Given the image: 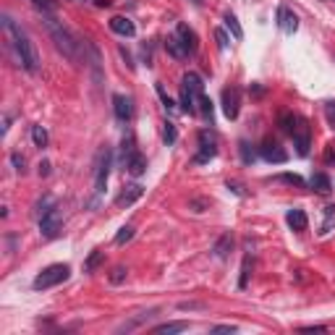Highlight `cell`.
<instances>
[{
  "label": "cell",
  "instance_id": "7bdbcfd3",
  "mask_svg": "<svg viewBox=\"0 0 335 335\" xmlns=\"http://www.w3.org/2000/svg\"><path fill=\"white\" fill-rule=\"evenodd\" d=\"M332 3H335V0H332Z\"/></svg>",
  "mask_w": 335,
  "mask_h": 335
},
{
  "label": "cell",
  "instance_id": "1f68e13d",
  "mask_svg": "<svg viewBox=\"0 0 335 335\" xmlns=\"http://www.w3.org/2000/svg\"><path fill=\"white\" fill-rule=\"evenodd\" d=\"M238 150H241V160H244L246 165H249V163H254V150H251V147H249L246 142H241Z\"/></svg>",
  "mask_w": 335,
  "mask_h": 335
},
{
  "label": "cell",
  "instance_id": "ba28073f",
  "mask_svg": "<svg viewBox=\"0 0 335 335\" xmlns=\"http://www.w3.org/2000/svg\"><path fill=\"white\" fill-rule=\"evenodd\" d=\"M241 110V89L238 87H228L223 92V113L228 120H236Z\"/></svg>",
  "mask_w": 335,
  "mask_h": 335
},
{
  "label": "cell",
  "instance_id": "ab89813d",
  "mask_svg": "<svg viewBox=\"0 0 335 335\" xmlns=\"http://www.w3.org/2000/svg\"><path fill=\"white\" fill-rule=\"evenodd\" d=\"M39 176H50V163H47V160L39 163Z\"/></svg>",
  "mask_w": 335,
  "mask_h": 335
},
{
  "label": "cell",
  "instance_id": "603a6c76",
  "mask_svg": "<svg viewBox=\"0 0 335 335\" xmlns=\"http://www.w3.org/2000/svg\"><path fill=\"white\" fill-rule=\"evenodd\" d=\"M183 330H189V322H163V325H157L152 327V332H183Z\"/></svg>",
  "mask_w": 335,
  "mask_h": 335
},
{
  "label": "cell",
  "instance_id": "836d02e7",
  "mask_svg": "<svg viewBox=\"0 0 335 335\" xmlns=\"http://www.w3.org/2000/svg\"><path fill=\"white\" fill-rule=\"evenodd\" d=\"M215 42H218L220 50H228V42H231V39H228L225 29H215Z\"/></svg>",
  "mask_w": 335,
  "mask_h": 335
},
{
  "label": "cell",
  "instance_id": "7a4b0ae2",
  "mask_svg": "<svg viewBox=\"0 0 335 335\" xmlns=\"http://www.w3.org/2000/svg\"><path fill=\"white\" fill-rule=\"evenodd\" d=\"M45 26H47V32L52 37V42H55L58 52H63L71 63H79V42L74 39V34L65 29L58 19H52L50 13H45Z\"/></svg>",
  "mask_w": 335,
  "mask_h": 335
},
{
  "label": "cell",
  "instance_id": "b9f144b4",
  "mask_svg": "<svg viewBox=\"0 0 335 335\" xmlns=\"http://www.w3.org/2000/svg\"><path fill=\"white\" fill-rule=\"evenodd\" d=\"M191 3H194V6H202V0H191Z\"/></svg>",
  "mask_w": 335,
  "mask_h": 335
},
{
  "label": "cell",
  "instance_id": "2e32d148",
  "mask_svg": "<svg viewBox=\"0 0 335 335\" xmlns=\"http://www.w3.org/2000/svg\"><path fill=\"white\" fill-rule=\"evenodd\" d=\"M123 163H126V170L131 173V176H137V178H139L142 173L147 170V160H144L139 152H131V155L123 160Z\"/></svg>",
  "mask_w": 335,
  "mask_h": 335
},
{
  "label": "cell",
  "instance_id": "8d00e7d4",
  "mask_svg": "<svg viewBox=\"0 0 335 335\" xmlns=\"http://www.w3.org/2000/svg\"><path fill=\"white\" fill-rule=\"evenodd\" d=\"M11 163H13V168H16L19 173H24V165H26V160H24V155H19V152H13V155H11Z\"/></svg>",
  "mask_w": 335,
  "mask_h": 335
},
{
  "label": "cell",
  "instance_id": "3957f363",
  "mask_svg": "<svg viewBox=\"0 0 335 335\" xmlns=\"http://www.w3.org/2000/svg\"><path fill=\"white\" fill-rule=\"evenodd\" d=\"M69 275H71L69 264H50L34 278L32 286H34V291H45V288H52V286L63 283V280H69Z\"/></svg>",
  "mask_w": 335,
  "mask_h": 335
},
{
  "label": "cell",
  "instance_id": "5bb4252c",
  "mask_svg": "<svg viewBox=\"0 0 335 335\" xmlns=\"http://www.w3.org/2000/svg\"><path fill=\"white\" fill-rule=\"evenodd\" d=\"M110 29L115 34H120V37H133L137 34V26H133V21L126 19V16H113L110 19Z\"/></svg>",
  "mask_w": 335,
  "mask_h": 335
},
{
  "label": "cell",
  "instance_id": "f1b7e54d",
  "mask_svg": "<svg viewBox=\"0 0 335 335\" xmlns=\"http://www.w3.org/2000/svg\"><path fill=\"white\" fill-rule=\"evenodd\" d=\"M199 110H202V115L210 120V123H212V100L207 97V95H202V97H199Z\"/></svg>",
  "mask_w": 335,
  "mask_h": 335
},
{
  "label": "cell",
  "instance_id": "52a82bcc",
  "mask_svg": "<svg viewBox=\"0 0 335 335\" xmlns=\"http://www.w3.org/2000/svg\"><path fill=\"white\" fill-rule=\"evenodd\" d=\"M293 147H296V152L304 157L306 152H309V147H312V128H309V123H306L304 118H299V123H296V128H293Z\"/></svg>",
  "mask_w": 335,
  "mask_h": 335
},
{
  "label": "cell",
  "instance_id": "4fadbf2b",
  "mask_svg": "<svg viewBox=\"0 0 335 335\" xmlns=\"http://www.w3.org/2000/svg\"><path fill=\"white\" fill-rule=\"evenodd\" d=\"M142 194H144V189H142L139 183H133V186H126V189L118 194L115 205H118V207H128V205H133V202H137V199H142Z\"/></svg>",
  "mask_w": 335,
  "mask_h": 335
},
{
  "label": "cell",
  "instance_id": "5b68a950",
  "mask_svg": "<svg viewBox=\"0 0 335 335\" xmlns=\"http://www.w3.org/2000/svg\"><path fill=\"white\" fill-rule=\"evenodd\" d=\"M63 228V218H60V210L52 205L45 215H39V233L45 238H55Z\"/></svg>",
  "mask_w": 335,
  "mask_h": 335
},
{
  "label": "cell",
  "instance_id": "6da1fadb",
  "mask_svg": "<svg viewBox=\"0 0 335 335\" xmlns=\"http://www.w3.org/2000/svg\"><path fill=\"white\" fill-rule=\"evenodd\" d=\"M3 32H6V39L11 42V47L16 50L19 63H21L29 74H37V71H39V55H37V47H34V42L29 39V34H26L21 26L8 16V13L3 16Z\"/></svg>",
  "mask_w": 335,
  "mask_h": 335
},
{
  "label": "cell",
  "instance_id": "d6986e66",
  "mask_svg": "<svg viewBox=\"0 0 335 335\" xmlns=\"http://www.w3.org/2000/svg\"><path fill=\"white\" fill-rule=\"evenodd\" d=\"M286 220H288V225L293 228V231H306V225H309V220H306V212L304 210H288V215H286Z\"/></svg>",
  "mask_w": 335,
  "mask_h": 335
},
{
  "label": "cell",
  "instance_id": "9c48e42d",
  "mask_svg": "<svg viewBox=\"0 0 335 335\" xmlns=\"http://www.w3.org/2000/svg\"><path fill=\"white\" fill-rule=\"evenodd\" d=\"M259 155L267 160V163H286L288 160V152L280 150V144H275V142H264L259 147Z\"/></svg>",
  "mask_w": 335,
  "mask_h": 335
},
{
  "label": "cell",
  "instance_id": "d6a6232c",
  "mask_svg": "<svg viewBox=\"0 0 335 335\" xmlns=\"http://www.w3.org/2000/svg\"><path fill=\"white\" fill-rule=\"evenodd\" d=\"M178 309L181 312H194V309H205V304L202 301H181Z\"/></svg>",
  "mask_w": 335,
  "mask_h": 335
},
{
  "label": "cell",
  "instance_id": "7402d4cb",
  "mask_svg": "<svg viewBox=\"0 0 335 335\" xmlns=\"http://www.w3.org/2000/svg\"><path fill=\"white\" fill-rule=\"evenodd\" d=\"M102 259H105V251H100V249H95L87 257V262H84V273H95L97 267L102 264Z\"/></svg>",
  "mask_w": 335,
  "mask_h": 335
},
{
  "label": "cell",
  "instance_id": "ac0fdd59",
  "mask_svg": "<svg viewBox=\"0 0 335 335\" xmlns=\"http://www.w3.org/2000/svg\"><path fill=\"white\" fill-rule=\"evenodd\" d=\"M231 249H233V236H231V233H223V236L215 241V246H212V254H215L218 259H225L228 254H231Z\"/></svg>",
  "mask_w": 335,
  "mask_h": 335
},
{
  "label": "cell",
  "instance_id": "ffe728a7",
  "mask_svg": "<svg viewBox=\"0 0 335 335\" xmlns=\"http://www.w3.org/2000/svg\"><path fill=\"white\" fill-rule=\"evenodd\" d=\"M309 186L314 191H319V194H330L332 191V181H330V176H325V173H314V176L309 178Z\"/></svg>",
  "mask_w": 335,
  "mask_h": 335
},
{
  "label": "cell",
  "instance_id": "30bf717a",
  "mask_svg": "<svg viewBox=\"0 0 335 335\" xmlns=\"http://www.w3.org/2000/svg\"><path fill=\"white\" fill-rule=\"evenodd\" d=\"M278 26H280L283 32L293 34V32L299 29V19H296V13L288 11L286 6H280V8H278Z\"/></svg>",
  "mask_w": 335,
  "mask_h": 335
},
{
  "label": "cell",
  "instance_id": "d4e9b609",
  "mask_svg": "<svg viewBox=\"0 0 335 335\" xmlns=\"http://www.w3.org/2000/svg\"><path fill=\"white\" fill-rule=\"evenodd\" d=\"M32 142H34V147L45 150V147H47V131L42 126H32Z\"/></svg>",
  "mask_w": 335,
  "mask_h": 335
},
{
  "label": "cell",
  "instance_id": "8992f818",
  "mask_svg": "<svg viewBox=\"0 0 335 335\" xmlns=\"http://www.w3.org/2000/svg\"><path fill=\"white\" fill-rule=\"evenodd\" d=\"M218 155V142L215 137L205 128V131H199V155L194 157V163L196 165H202V163H210L212 157Z\"/></svg>",
  "mask_w": 335,
  "mask_h": 335
},
{
  "label": "cell",
  "instance_id": "f35d334b",
  "mask_svg": "<svg viewBox=\"0 0 335 335\" xmlns=\"http://www.w3.org/2000/svg\"><path fill=\"white\" fill-rule=\"evenodd\" d=\"M238 327L236 325H218V327H212V332H236Z\"/></svg>",
  "mask_w": 335,
  "mask_h": 335
},
{
  "label": "cell",
  "instance_id": "7c38bea8",
  "mask_svg": "<svg viewBox=\"0 0 335 335\" xmlns=\"http://www.w3.org/2000/svg\"><path fill=\"white\" fill-rule=\"evenodd\" d=\"M165 50L170 52L176 60H183V58H189V50H186V45L181 42V37L173 32V34H168V39H165Z\"/></svg>",
  "mask_w": 335,
  "mask_h": 335
},
{
  "label": "cell",
  "instance_id": "4316f807",
  "mask_svg": "<svg viewBox=\"0 0 335 335\" xmlns=\"http://www.w3.org/2000/svg\"><path fill=\"white\" fill-rule=\"evenodd\" d=\"M126 275H128V270H126L123 264L113 267V273H110V283H113V286H120V283H123V280H126Z\"/></svg>",
  "mask_w": 335,
  "mask_h": 335
},
{
  "label": "cell",
  "instance_id": "cb8c5ba5",
  "mask_svg": "<svg viewBox=\"0 0 335 335\" xmlns=\"http://www.w3.org/2000/svg\"><path fill=\"white\" fill-rule=\"evenodd\" d=\"M249 275H251V257L246 254L244 262H241V278H238V288H241V291L249 286Z\"/></svg>",
  "mask_w": 335,
  "mask_h": 335
},
{
  "label": "cell",
  "instance_id": "277c9868",
  "mask_svg": "<svg viewBox=\"0 0 335 335\" xmlns=\"http://www.w3.org/2000/svg\"><path fill=\"white\" fill-rule=\"evenodd\" d=\"M110 165H113V152L105 147V150L97 155V170H95V194L100 196L105 191V186H108V176H110Z\"/></svg>",
  "mask_w": 335,
  "mask_h": 335
},
{
  "label": "cell",
  "instance_id": "9a60e30c",
  "mask_svg": "<svg viewBox=\"0 0 335 335\" xmlns=\"http://www.w3.org/2000/svg\"><path fill=\"white\" fill-rule=\"evenodd\" d=\"M176 34L181 37V42L186 45V50H189V55H191V52H196L199 42H196V34H194V29H191V26L178 24V26H176Z\"/></svg>",
  "mask_w": 335,
  "mask_h": 335
},
{
  "label": "cell",
  "instance_id": "83f0119b",
  "mask_svg": "<svg viewBox=\"0 0 335 335\" xmlns=\"http://www.w3.org/2000/svg\"><path fill=\"white\" fill-rule=\"evenodd\" d=\"M131 238H133V225H123V228L118 231V236H115V244L123 246L126 241H131Z\"/></svg>",
  "mask_w": 335,
  "mask_h": 335
},
{
  "label": "cell",
  "instance_id": "60d3db41",
  "mask_svg": "<svg viewBox=\"0 0 335 335\" xmlns=\"http://www.w3.org/2000/svg\"><path fill=\"white\" fill-rule=\"evenodd\" d=\"M314 330H317V332H322V330H327V327H325V325H309V327H301V332H314Z\"/></svg>",
  "mask_w": 335,
  "mask_h": 335
},
{
  "label": "cell",
  "instance_id": "484cf974",
  "mask_svg": "<svg viewBox=\"0 0 335 335\" xmlns=\"http://www.w3.org/2000/svg\"><path fill=\"white\" fill-rule=\"evenodd\" d=\"M296 123H299V118H296V115H291V113H283V115H280V128H283L286 133H293Z\"/></svg>",
  "mask_w": 335,
  "mask_h": 335
},
{
  "label": "cell",
  "instance_id": "e575fe53",
  "mask_svg": "<svg viewBox=\"0 0 335 335\" xmlns=\"http://www.w3.org/2000/svg\"><path fill=\"white\" fill-rule=\"evenodd\" d=\"M157 89V95H160V100H163V105H165V110H173V108H176V105H173V100L165 95V89H163V84H157L155 87Z\"/></svg>",
  "mask_w": 335,
  "mask_h": 335
},
{
  "label": "cell",
  "instance_id": "f546056e",
  "mask_svg": "<svg viewBox=\"0 0 335 335\" xmlns=\"http://www.w3.org/2000/svg\"><path fill=\"white\" fill-rule=\"evenodd\" d=\"M163 137H165V144H168V147H170V144H176V139H178V131H176V126H173V123H165Z\"/></svg>",
  "mask_w": 335,
  "mask_h": 335
},
{
  "label": "cell",
  "instance_id": "4dcf8cb0",
  "mask_svg": "<svg viewBox=\"0 0 335 335\" xmlns=\"http://www.w3.org/2000/svg\"><path fill=\"white\" fill-rule=\"evenodd\" d=\"M32 6H37L39 11H45V13H52L55 11V0H29Z\"/></svg>",
  "mask_w": 335,
  "mask_h": 335
},
{
  "label": "cell",
  "instance_id": "e0dca14e",
  "mask_svg": "<svg viewBox=\"0 0 335 335\" xmlns=\"http://www.w3.org/2000/svg\"><path fill=\"white\" fill-rule=\"evenodd\" d=\"M160 309H147V312H139L137 317H133V319H128V322H123V325H120L118 327V332H131V330H137L139 325H144L147 322V319H150V317H155Z\"/></svg>",
  "mask_w": 335,
  "mask_h": 335
},
{
  "label": "cell",
  "instance_id": "8fae6325",
  "mask_svg": "<svg viewBox=\"0 0 335 335\" xmlns=\"http://www.w3.org/2000/svg\"><path fill=\"white\" fill-rule=\"evenodd\" d=\"M113 110H115V118L126 123V120H131V115H133V105L123 95H113Z\"/></svg>",
  "mask_w": 335,
  "mask_h": 335
},
{
  "label": "cell",
  "instance_id": "74e56055",
  "mask_svg": "<svg viewBox=\"0 0 335 335\" xmlns=\"http://www.w3.org/2000/svg\"><path fill=\"white\" fill-rule=\"evenodd\" d=\"M325 115H327L330 123L335 126V102H327V105H325Z\"/></svg>",
  "mask_w": 335,
  "mask_h": 335
},
{
  "label": "cell",
  "instance_id": "d590c367",
  "mask_svg": "<svg viewBox=\"0 0 335 335\" xmlns=\"http://www.w3.org/2000/svg\"><path fill=\"white\" fill-rule=\"evenodd\" d=\"M278 181L293 183V186H304V178H301V176H291V173H286V176H278Z\"/></svg>",
  "mask_w": 335,
  "mask_h": 335
},
{
  "label": "cell",
  "instance_id": "44dd1931",
  "mask_svg": "<svg viewBox=\"0 0 335 335\" xmlns=\"http://www.w3.org/2000/svg\"><path fill=\"white\" fill-rule=\"evenodd\" d=\"M225 29L233 34V39H244V29H241V24H238V19L233 16V13H225Z\"/></svg>",
  "mask_w": 335,
  "mask_h": 335
}]
</instances>
